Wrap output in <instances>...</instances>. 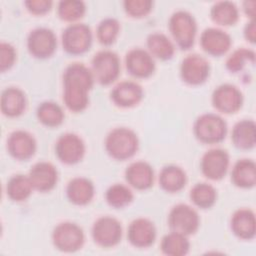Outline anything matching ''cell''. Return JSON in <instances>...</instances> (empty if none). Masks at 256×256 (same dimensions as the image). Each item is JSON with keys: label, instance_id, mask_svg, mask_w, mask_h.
Returning <instances> with one entry per match:
<instances>
[{"label": "cell", "instance_id": "7c38bea8", "mask_svg": "<svg viewBox=\"0 0 256 256\" xmlns=\"http://www.w3.org/2000/svg\"><path fill=\"white\" fill-rule=\"evenodd\" d=\"M212 104L216 110L225 114H233L239 111L243 105V94L233 84L219 85L212 93Z\"/></svg>", "mask_w": 256, "mask_h": 256}, {"label": "cell", "instance_id": "4dcf8cb0", "mask_svg": "<svg viewBox=\"0 0 256 256\" xmlns=\"http://www.w3.org/2000/svg\"><path fill=\"white\" fill-rule=\"evenodd\" d=\"M33 190V186L30 182L28 175L16 174L12 176L6 185L7 196L15 201L21 202L29 198Z\"/></svg>", "mask_w": 256, "mask_h": 256}, {"label": "cell", "instance_id": "2e32d148", "mask_svg": "<svg viewBox=\"0 0 256 256\" xmlns=\"http://www.w3.org/2000/svg\"><path fill=\"white\" fill-rule=\"evenodd\" d=\"M125 65L128 73L136 78L150 77L156 67L153 56L141 48H134L127 52Z\"/></svg>", "mask_w": 256, "mask_h": 256}, {"label": "cell", "instance_id": "d6986e66", "mask_svg": "<svg viewBox=\"0 0 256 256\" xmlns=\"http://www.w3.org/2000/svg\"><path fill=\"white\" fill-rule=\"evenodd\" d=\"M128 241L137 248H147L156 239V228L154 223L147 218L134 219L128 227Z\"/></svg>", "mask_w": 256, "mask_h": 256}, {"label": "cell", "instance_id": "ba28073f", "mask_svg": "<svg viewBox=\"0 0 256 256\" xmlns=\"http://www.w3.org/2000/svg\"><path fill=\"white\" fill-rule=\"evenodd\" d=\"M200 225L197 211L184 203L175 205L168 215V226L173 232L189 236L194 234Z\"/></svg>", "mask_w": 256, "mask_h": 256}, {"label": "cell", "instance_id": "83f0119b", "mask_svg": "<svg viewBox=\"0 0 256 256\" xmlns=\"http://www.w3.org/2000/svg\"><path fill=\"white\" fill-rule=\"evenodd\" d=\"M147 48L148 52L160 59V60H169L173 57L175 52V46L173 42L169 39L168 36H166L163 33L160 32H154L151 33L147 37Z\"/></svg>", "mask_w": 256, "mask_h": 256}, {"label": "cell", "instance_id": "f546056e", "mask_svg": "<svg viewBox=\"0 0 256 256\" xmlns=\"http://www.w3.org/2000/svg\"><path fill=\"white\" fill-rule=\"evenodd\" d=\"M160 248L165 255L183 256L189 252L190 242L187 236L171 231L162 238Z\"/></svg>", "mask_w": 256, "mask_h": 256}, {"label": "cell", "instance_id": "7a4b0ae2", "mask_svg": "<svg viewBox=\"0 0 256 256\" xmlns=\"http://www.w3.org/2000/svg\"><path fill=\"white\" fill-rule=\"evenodd\" d=\"M139 147L137 134L126 127H118L111 130L105 139L107 153L116 160H126L135 155Z\"/></svg>", "mask_w": 256, "mask_h": 256}, {"label": "cell", "instance_id": "5b68a950", "mask_svg": "<svg viewBox=\"0 0 256 256\" xmlns=\"http://www.w3.org/2000/svg\"><path fill=\"white\" fill-rule=\"evenodd\" d=\"M92 68L95 81L101 85H110L115 82L120 74V59L111 50H101L92 58Z\"/></svg>", "mask_w": 256, "mask_h": 256}, {"label": "cell", "instance_id": "6da1fadb", "mask_svg": "<svg viewBox=\"0 0 256 256\" xmlns=\"http://www.w3.org/2000/svg\"><path fill=\"white\" fill-rule=\"evenodd\" d=\"M94 76L82 63H71L63 73V101L72 112L84 111L89 104V91L94 84Z\"/></svg>", "mask_w": 256, "mask_h": 256}, {"label": "cell", "instance_id": "44dd1931", "mask_svg": "<svg viewBox=\"0 0 256 256\" xmlns=\"http://www.w3.org/2000/svg\"><path fill=\"white\" fill-rule=\"evenodd\" d=\"M127 183L137 190L149 189L154 182V170L145 161L132 162L125 170Z\"/></svg>", "mask_w": 256, "mask_h": 256}, {"label": "cell", "instance_id": "d6a6232c", "mask_svg": "<svg viewBox=\"0 0 256 256\" xmlns=\"http://www.w3.org/2000/svg\"><path fill=\"white\" fill-rule=\"evenodd\" d=\"M190 199L200 209L211 208L217 200L216 189L208 183H197L190 190Z\"/></svg>", "mask_w": 256, "mask_h": 256}, {"label": "cell", "instance_id": "3957f363", "mask_svg": "<svg viewBox=\"0 0 256 256\" xmlns=\"http://www.w3.org/2000/svg\"><path fill=\"white\" fill-rule=\"evenodd\" d=\"M169 31L177 44L182 50H188L194 45L197 23L194 16L184 10L174 12L168 22Z\"/></svg>", "mask_w": 256, "mask_h": 256}, {"label": "cell", "instance_id": "f35d334b", "mask_svg": "<svg viewBox=\"0 0 256 256\" xmlns=\"http://www.w3.org/2000/svg\"><path fill=\"white\" fill-rule=\"evenodd\" d=\"M16 60L15 48L7 42L0 43V70L5 72L10 69Z\"/></svg>", "mask_w": 256, "mask_h": 256}, {"label": "cell", "instance_id": "cb8c5ba5", "mask_svg": "<svg viewBox=\"0 0 256 256\" xmlns=\"http://www.w3.org/2000/svg\"><path fill=\"white\" fill-rule=\"evenodd\" d=\"M94 193V184L85 177H75L71 179L66 187L67 198L75 205H87L93 199Z\"/></svg>", "mask_w": 256, "mask_h": 256}, {"label": "cell", "instance_id": "e0dca14e", "mask_svg": "<svg viewBox=\"0 0 256 256\" xmlns=\"http://www.w3.org/2000/svg\"><path fill=\"white\" fill-rule=\"evenodd\" d=\"M232 44L230 35L220 28H206L200 36L202 49L212 56H222L227 53Z\"/></svg>", "mask_w": 256, "mask_h": 256}, {"label": "cell", "instance_id": "7402d4cb", "mask_svg": "<svg viewBox=\"0 0 256 256\" xmlns=\"http://www.w3.org/2000/svg\"><path fill=\"white\" fill-rule=\"evenodd\" d=\"M27 99L25 93L17 87H8L1 93V112L10 118L20 116L26 109Z\"/></svg>", "mask_w": 256, "mask_h": 256}, {"label": "cell", "instance_id": "277c9868", "mask_svg": "<svg viewBox=\"0 0 256 256\" xmlns=\"http://www.w3.org/2000/svg\"><path fill=\"white\" fill-rule=\"evenodd\" d=\"M193 132L195 137L202 143H219L226 137L227 123L218 114L205 113L195 120Z\"/></svg>", "mask_w": 256, "mask_h": 256}, {"label": "cell", "instance_id": "603a6c76", "mask_svg": "<svg viewBox=\"0 0 256 256\" xmlns=\"http://www.w3.org/2000/svg\"><path fill=\"white\" fill-rule=\"evenodd\" d=\"M231 230L240 239H253L256 232L255 214L251 209L241 208L236 210L231 217Z\"/></svg>", "mask_w": 256, "mask_h": 256}, {"label": "cell", "instance_id": "30bf717a", "mask_svg": "<svg viewBox=\"0 0 256 256\" xmlns=\"http://www.w3.org/2000/svg\"><path fill=\"white\" fill-rule=\"evenodd\" d=\"M57 47V38L54 32L46 27L33 29L27 38L29 53L38 59H46L52 56Z\"/></svg>", "mask_w": 256, "mask_h": 256}, {"label": "cell", "instance_id": "60d3db41", "mask_svg": "<svg viewBox=\"0 0 256 256\" xmlns=\"http://www.w3.org/2000/svg\"><path fill=\"white\" fill-rule=\"evenodd\" d=\"M244 37L247 41L254 44L256 41V25H255V19L250 20L246 23L244 27Z\"/></svg>", "mask_w": 256, "mask_h": 256}, {"label": "cell", "instance_id": "b9f144b4", "mask_svg": "<svg viewBox=\"0 0 256 256\" xmlns=\"http://www.w3.org/2000/svg\"><path fill=\"white\" fill-rule=\"evenodd\" d=\"M255 6L256 2L254 0H246L243 2V11L250 20L255 19Z\"/></svg>", "mask_w": 256, "mask_h": 256}, {"label": "cell", "instance_id": "ab89813d", "mask_svg": "<svg viewBox=\"0 0 256 256\" xmlns=\"http://www.w3.org/2000/svg\"><path fill=\"white\" fill-rule=\"evenodd\" d=\"M27 10L34 15H43L49 12L53 2L51 0H28L24 2Z\"/></svg>", "mask_w": 256, "mask_h": 256}, {"label": "cell", "instance_id": "8d00e7d4", "mask_svg": "<svg viewBox=\"0 0 256 256\" xmlns=\"http://www.w3.org/2000/svg\"><path fill=\"white\" fill-rule=\"evenodd\" d=\"M86 5L80 0L60 1L57 6V13L60 19L67 22H74L85 14Z\"/></svg>", "mask_w": 256, "mask_h": 256}, {"label": "cell", "instance_id": "ac0fdd59", "mask_svg": "<svg viewBox=\"0 0 256 256\" xmlns=\"http://www.w3.org/2000/svg\"><path fill=\"white\" fill-rule=\"evenodd\" d=\"M28 177L33 189L40 192H48L56 186L58 172L52 163L41 161L31 167Z\"/></svg>", "mask_w": 256, "mask_h": 256}, {"label": "cell", "instance_id": "d590c367", "mask_svg": "<svg viewBox=\"0 0 256 256\" xmlns=\"http://www.w3.org/2000/svg\"><path fill=\"white\" fill-rule=\"evenodd\" d=\"M120 32V24L117 19L108 17L103 19L97 26L96 36L98 41L104 45L109 46L113 44Z\"/></svg>", "mask_w": 256, "mask_h": 256}, {"label": "cell", "instance_id": "4316f807", "mask_svg": "<svg viewBox=\"0 0 256 256\" xmlns=\"http://www.w3.org/2000/svg\"><path fill=\"white\" fill-rule=\"evenodd\" d=\"M187 182L185 171L176 165H167L162 168L159 174L161 188L169 193H176L182 190Z\"/></svg>", "mask_w": 256, "mask_h": 256}, {"label": "cell", "instance_id": "8fae6325", "mask_svg": "<svg viewBox=\"0 0 256 256\" xmlns=\"http://www.w3.org/2000/svg\"><path fill=\"white\" fill-rule=\"evenodd\" d=\"M55 154L64 164L80 162L85 154V144L80 136L74 133L62 134L56 141Z\"/></svg>", "mask_w": 256, "mask_h": 256}, {"label": "cell", "instance_id": "f1b7e54d", "mask_svg": "<svg viewBox=\"0 0 256 256\" xmlns=\"http://www.w3.org/2000/svg\"><path fill=\"white\" fill-rule=\"evenodd\" d=\"M210 16L214 23L221 26L234 25L239 19V10L231 1H219L213 4Z\"/></svg>", "mask_w": 256, "mask_h": 256}, {"label": "cell", "instance_id": "e575fe53", "mask_svg": "<svg viewBox=\"0 0 256 256\" xmlns=\"http://www.w3.org/2000/svg\"><path fill=\"white\" fill-rule=\"evenodd\" d=\"M255 63V52L247 48H238L234 50L226 60V68L231 73H238L244 69L247 64Z\"/></svg>", "mask_w": 256, "mask_h": 256}, {"label": "cell", "instance_id": "52a82bcc", "mask_svg": "<svg viewBox=\"0 0 256 256\" xmlns=\"http://www.w3.org/2000/svg\"><path fill=\"white\" fill-rule=\"evenodd\" d=\"M52 241L59 251L71 253L82 248L85 236L83 229L76 223L62 222L54 228Z\"/></svg>", "mask_w": 256, "mask_h": 256}, {"label": "cell", "instance_id": "836d02e7", "mask_svg": "<svg viewBox=\"0 0 256 256\" xmlns=\"http://www.w3.org/2000/svg\"><path fill=\"white\" fill-rule=\"evenodd\" d=\"M134 195L131 189L120 183H116L111 185L105 193V199L107 203L116 209L123 208L129 205L133 201Z\"/></svg>", "mask_w": 256, "mask_h": 256}, {"label": "cell", "instance_id": "1f68e13d", "mask_svg": "<svg viewBox=\"0 0 256 256\" xmlns=\"http://www.w3.org/2000/svg\"><path fill=\"white\" fill-rule=\"evenodd\" d=\"M38 120L47 127H57L63 123L64 112L57 103L53 101L42 102L36 110Z\"/></svg>", "mask_w": 256, "mask_h": 256}, {"label": "cell", "instance_id": "484cf974", "mask_svg": "<svg viewBox=\"0 0 256 256\" xmlns=\"http://www.w3.org/2000/svg\"><path fill=\"white\" fill-rule=\"evenodd\" d=\"M231 181L239 188H252L256 183V164L252 159L238 160L231 172Z\"/></svg>", "mask_w": 256, "mask_h": 256}, {"label": "cell", "instance_id": "d4e9b609", "mask_svg": "<svg viewBox=\"0 0 256 256\" xmlns=\"http://www.w3.org/2000/svg\"><path fill=\"white\" fill-rule=\"evenodd\" d=\"M231 140L238 149H252L256 143L255 122L251 119H243L237 122L232 129Z\"/></svg>", "mask_w": 256, "mask_h": 256}, {"label": "cell", "instance_id": "8992f818", "mask_svg": "<svg viewBox=\"0 0 256 256\" xmlns=\"http://www.w3.org/2000/svg\"><path fill=\"white\" fill-rule=\"evenodd\" d=\"M92 32L84 23H72L62 33L63 49L72 55H79L87 52L92 45Z\"/></svg>", "mask_w": 256, "mask_h": 256}, {"label": "cell", "instance_id": "4fadbf2b", "mask_svg": "<svg viewBox=\"0 0 256 256\" xmlns=\"http://www.w3.org/2000/svg\"><path fill=\"white\" fill-rule=\"evenodd\" d=\"M210 73V65L206 58L199 54L187 55L180 65L181 79L189 85L203 84Z\"/></svg>", "mask_w": 256, "mask_h": 256}, {"label": "cell", "instance_id": "9a60e30c", "mask_svg": "<svg viewBox=\"0 0 256 256\" xmlns=\"http://www.w3.org/2000/svg\"><path fill=\"white\" fill-rule=\"evenodd\" d=\"M37 143L34 136L25 130L13 131L7 138V150L9 154L20 161H26L33 157Z\"/></svg>", "mask_w": 256, "mask_h": 256}, {"label": "cell", "instance_id": "5bb4252c", "mask_svg": "<svg viewBox=\"0 0 256 256\" xmlns=\"http://www.w3.org/2000/svg\"><path fill=\"white\" fill-rule=\"evenodd\" d=\"M229 154L221 148H213L204 153L201 158L200 168L203 175L213 181L225 177L229 167Z\"/></svg>", "mask_w": 256, "mask_h": 256}, {"label": "cell", "instance_id": "ffe728a7", "mask_svg": "<svg viewBox=\"0 0 256 256\" xmlns=\"http://www.w3.org/2000/svg\"><path fill=\"white\" fill-rule=\"evenodd\" d=\"M110 96L116 106L121 108H130L137 105L142 100L143 89L138 83L125 80L114 86Z\"/></svg>", "mask_w": 256, "mask_h": 256}, {"label": "cell", "instance_id": "9c48e42d", "mask_svg": "<svg viewBox=\"0 0 256 256\" xmlns=\"http://www.w3.org/2000/svg\"><path fill=\"white\" fill-rule=\"evenodd\" d=\"M92 237L94 242L101 247L116 246L122 238L121 223L111 216L100 217L93 224Z\"/></svg>", "mask_w": 256, "mask_h": 256}, {"label": "cell", "instance_id": "74e56055", "mask_svg": "<svg viewBox=\"0 0 256 256\" xmlns=\"http://www.w3.org/2000/svg\"><path fill=\"white\" fill-rule=\"evenodd\" d=\"M125 12L134 18H141L148 15L153 7L151 0H126L123 2Z\"/></svg>", "mask_w": 256, "mask_h": 256}]
</instances>
